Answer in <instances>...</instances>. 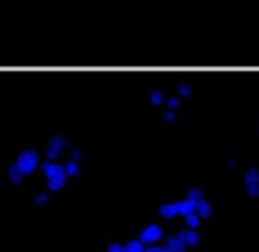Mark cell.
I'll use <instances>...</instances> for the list:
<instances>
[{
    "instance_id": "obj_14",
    "label": "cell",
    "mask_w": 259,
    "mask_h": 252,
    "mask_svg": "<svg viewBox=\"0 0 259 252\" xmlns=\"http://www.w3.org/2000/svg\"><path fill=\"white\" fill-rule=\"evenodd\" d=\"M108 252H126V245H124V243H110Z\"/></svg>"
},
{
    "instance_id": "obj_5",
    "label": "cell",
    "mask_w": 259,
    "mask_h": 252,
    "mask_svg": "<svg viewBox=\"0 0 259 252\" xmlns=\"http://www.w3.org/2000/svg\"><path fill=\"white\" fill-rule=\"evenodd\" d=\"M195 214L200 216L202 220H209L211 216H213V206H211V202L206 197H200L195 199Z\"/></svg>"
},
{
    "instance_id": "obj_17",
    "label": "cell",
    "mask_w": 259,
    "mask_h": 252,
    "mask_svg": "<svg viewBox=\"0 0 259 252\" xmlns=\"http://www.w3.org/2000/svg\"><path fill=\"white\" fill-rule=\"evenodd\" d=\"M37 204H46L49 202V193H44V195H37V199H34Z\"/></svg>"
},
{
    "instance_id": "obj_13",
    "label": "cell",
    "mask_w": 259,
    "mask_h": 252,
    "mask_svg": "<svg viewBox=\"0 0 259 252\" xmlns=\"http://www.w3.org/2000/svg\"><path fill=\"white\" fill-rule=\"evenodd\" d=\"M184 223H186L188 229H197L202 225V218L197 214H191V216H186V218H184Z\"/></svg>"
},
{
    "instance_id": "obj_18",
    "label": "cell",
    "mask_w": 259,
    "mask_h": 252,
    "mask_svg": "<svg viewBox=\"0 0 259 252\" xmlns=\"http://www.w3.org/2000/svg\"><path fill=\"white\" fill-rule=\"evenodd\" d=\"M145 252H163V247H158V245H145Z\"/></svg>"
},
{
    "instance_id": "obj_7",
    "label": "cell",
    "mask_w": 259,
    "mask_h": 252,
    "mask_svg": "<svg viewBox=\"0 0 259 252\" xmlns=\"http://www.w3.org/2000/svg\"><path fill=\"white\" fill-rule=\"evenodd\" d=\"M158 214H161L163 218H177V216H179V199L161 204V206H158Z\"/></svg>"
},
{
    "instance_id": "obj_9",
    "label": "cell",
    "mask_w": 259,
    "mask_h": 252,
    "mask_svg": "<svg viewBox=\"0 0 259 252\" xmlns=\"http://www.w3.org/2000/svg\"><path fill=\"white\" fill-rule=\"evenodd\" d=\"M165 245L170 247V250H175V252H184L188 247V243L184 241V236H181V234H177V236H170L165 241Z\"/></svg>"
},
{
    "instance_id": "obj_8",
    "label": "cell",
    "mask_w": 259,
    "mask_h": 252,
    "mask_svg": "<svg viewBox=\"0 0 259 252\" xmlns=\"http://www.w3.org/2000/svg\"><path fill=\"white\" fill-rule=\"evenodd\" d=\"M191 214H195V199L193 197H184V199H179V216H191Z\"/></svg>"
},
{
    "instance_id": "obj_2",
    "label": "cell",
    "mask_w": 259,
    "mask_h": 252,
    "mask_svg": "<svg viewBox=\"0 0 259 252\" xmlns=\"http://www.w3.org/2000/svg\"><path fill=\"white\" fill-rule=\"evenodd\" d=\"M138 238H140L145 245H156V241H161L163 238V227L161 225H147Z\"/></svg>"
},
{
    "instance_id": "obj_16",
    "label": "cell",
    "mask_w": 259,
    "mask_h": 252,
    "mask_svg": "<svg viewBox=\"0 0 259 252\" xmlns=\"http://www.w3.org/2000/svg\"><path fill=\"white\" fill-rule=\"evenodd\" d=\"M188 197H193V199H200V197H204V193H202L200 188H191V193H188Z\"/></svg>"
},
{
    "instance_id": "obj_10",
    "label": "cell",
    "mask_w": 259,
    "mask_h": 252,
    "mask_svg": "<svg viewBox=\"0 0 259 252\" xmlns=\"http://www.w3.org/2000/svg\"><path fill=\"white\" fill-rule=\"evenodd\" d=\"M39 170H41V175H44V177H51V175H55V172L64 170V165L55 163V160H46V163H44V165H41Z\"/></svg>"
},
{
    "instance_id": "obj_12",
    "label": "cell",
    "mask_w": 259,
    "mask_h": 252,
    "mask_svg": "<svg viewBox=\"0 0 259 252\" xmlns=\"http://www.w3.org/2000/svg\"><path fill=\"white\" fill-rule=\"evenodd\" d=\"M124 245H126V252H145V243L140 238H133V241L124 243Z\"/></svg>"
},
{
    "instance_id": "obj_19",
    "label": "cell",
    "mask_w": 259,
    "mask_h": 252,
    "mask_svg": "<svg viewBox=\"0 0 259 252\" xmlns=\"http://www.w3.org/2000/svg\"><path fill=\"white\" fill-rule=\"evenodd\" d=\"M184 252H186V250H184Z\"/></svg>"
},
{
    "instance_id": "obj_6",
    "label": "cell",
    "mask_w": 259,
    "mask_h": 252,
    "mask_svg": "<svg viewBox=\"0 0 259 252\" xmlns=\"http://www.w3.org/2000/svg\"><path fill=\"white\" fill-rule=\"evenodd\" d=\"M62 147H64V138H62V136H55V138H51V142H49V149H46V156H49V160L58 158V156L64 151Z\"/></svg>"
},
{
    "instance_id": "obj_4",
    "label": "cell",
    "mask_w": 259,
    "mask_h": 252,
    "mask_svg": "<svg viewBox=\"0 0 259 252\" xmlns=\"http://www.w3.org/2000/svg\"><path fill=\"white\" fill-rule=\"evenodd\" d=\"M67 179H69L67 170H60V172H55V175L46 177V186H49V193L62 190V188H64V184H67Z\"/></svg>"
},
{
    "instance_id": "obj_15",
    "label": "cell",
    "mask_w": 259,
    "mask_h": 252,
    "mask_svg": "<svg viewBox=\"0 0 259 252\" xmlns=\"http://www.w3.org/2000/svg\"><path fill=\"white\" fill-rule=\"evenodd\" d=\"M152 103L154 106H161V103H165V97L161 92H152Z\"/></svg>"
},
{
    "instance_id": "obj_1",
    "label": "cell",
    "mask_w": 259,
    "mask_h": 252,
    "mask_svg": "<svg viewBox=\"0 0 259 252\" xmlns=\"http://www.w3.org/2000/svg\"><path fill=\"white\" fill-rule=\"evenodd\" d=\"M41 167V158H39V154L34 149H23L19 156H16V160L10 165V181L12 184H21L23 181V177H28V175H32L34 170H39Z\"/></svg>"
},
{
    "instance_id": "obj_3",
    "label": "cell",
    "mask_w": 259,
    "mask_h": 252,
    "mask_svg": "<svg viewBox=\"0 0 259 252\" xmlns=\"http://www.w3.org/2000/svg\"><path fill=\"white\" fill-rule=\"evenodd\" d=\"M243 186H245V193L250 197H259V170L257 167H250L243 177Z\"/></svg>"
},
{
    "instance_id": "obj_11",
    "label": "cell",
    "mask_w": 259,
    "mask_h": 252,
    "mask_svg": "<svg viewBox=\"0 0 259 252\" xmlns=\"http://www.w3.org/2000/svg\"><path fill=\"white\" fill-rule=\"evenodd\" d=\"M181 236H184V241L191 247L200 245V234H197V229H186V232H181Z\"/></svg>"
}]
</instances>
